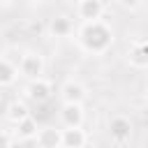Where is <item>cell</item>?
I'll return each instance as SVG.
<instances>
[{
	"label": "cell",
	"mask_w": 148,
	"mask_h": 148,
	"mask_svg": "<svg viewBox=\"0 0 148 148\" xmlns=\"http://www.w3.org/2000/svg\"><path fill=\"white\" fill-rule=\"evenodd\" d=\"M88 141L81 127H65L62 130V148H83Z\"/></svg>",
	"instance_id": "cell-11"
},
{
	"label": "cell",
	"mask_w": 148,
	"mask_h": 148,
	"mask_svg": "<svg viewBox=\"0 0 148 148\" xmlns=\"http://www.w3.org/2000/svg\"><path fill=\"white\" fill-rule=\"evenodd\" d=\"M120 5H123V7H127V9H134V7L139 5V0H120Z\"/></svg>",
	"instance_id": "cell-15"
},
{
	"label": "cell",
	"mask_w": 148,
	"mask_h": 148,
	"mask_svg": "<svg viewBox=\"0 0 148 148\" xmlns=\"http://www.w3.org/2000/svg\"><path fill=\"white\" fill-rule=\"evenodd\" d=\"M79 39H81V46L86 51H90V53H104L113 44V30L102 18L99 21H88L79 30Z\"/></svg>",
	"instance_id": "cell-1"
},
{
	"label": "cell",
	"mask_w": 148,
	"mask_h": 148,
	"mask_svg": "<svg viewBox=\"0 0 148 148\" xmlns=\"http://www.w3.org/2000/svg\"><path fill=\"white\" fill-rule=\"evenodd\" d=\"M60 95H62V102L65 104H81L86 99V88L81 83H76V81H67L62 86Z\"/></svg>",
	"instance_id": "cell-8"
},
{
	"label": "cell",
	"mask_w": 148,
	"mask_h": 148,
	"mask_svg": "<svg viewBox=\"0 0 148 148\" xmlns=\"http://www.w3.org/2000/svg\"><path fill=\"white\" fill-rule=\"evenodd\" d=\"M146 104H148V92H146Z\"/></svg>",
	"instance_id": "cell-17"
},
{
	"label": "cell",
	"mask_w": 148,
	"mask_h": 148,
	"mask_svg": "<svg viewBox=\"0 0 148 148\" xmlns=\"http://www.w3.org/2000/svg\"><path fill=\"white\" fill-rule=\"evenodd\" d=\"M16 130H14V136H16V141L21 139V141H30V139H37V134H39V125H37V118L30 113L28 118H23L21 123H16L14 125Z\"/></svg>",
	"instance_id": "cell-5"
},
{
	"label": "cell",
	"mask_w": 148,
	"mask_h": 148,
	"mask_svg": "<svg viewBox=\"0 0 148 148\" xmlns=\"http://www.w3.org/2000/svg\"><path fill=\"white\" fill-rule=\"evenodd\" d=\"M2 2H9V0H2Z\"/></svg>",
	"instance_id": "cell-18"
},
{
	"label": "cell",
	"mask_w": 148,
	"mask_h": 148,
	"mask_svg": "<svg viewBox=\"0 0 148 148\" xmlns=\"http://www.w3.org/2000/svg\"><path fill=\"white\" fill-rule=\"evenodd\" d=\"M104 14V5L102 0H83L79 5V16L88 23V21H99Z\"/></svg>",
	"instance_id": "cell-9"
},
{
	"label": "cell",
	"mask_w": 148,
	"mask_h": 148,
	"mask_svg": "<svg viewBox=\"0 0 148 148\" xmlns=\"http://www.w3.org/2000/svg\"><path fill=\"white\" fill-rule=\"evenodd\" d=\"M127 58L134 67H146L148 65V39H136L132 49L127 51Z\"/></svg>",
	"instance_id": "cell-10"
},
{
	"label": "cell",
	"mask_w": 148,
	"mask_h": 148,
	"mask_svg": "<svg viewBox=\"0 0 148 148\" xmlns=\"http://www.w3.org/2000/svg\"><path fill=\"white\" fill-rule=\"evenodd\" d=\"M69 2H74V5H81V2H83V0H69Z\"/></svg>",
	"instance_id": "cell-16"
},
{
	"label": "cell",
	"mask_w": 148,
	"mask_h": 148,
	"mask_svg": "<svg viewBox=\"0 0 148 148\" xmlns=\"http://www.w3.org/2000/svg\"><path fill=\"white\" fill-rule=\"evenodd\" d=\"M18 69H21L23 76H28L30 81H35V79H39L42 72H44V60H42L39 53H25V56H21V60H18Z\"/></svg>",
	"instance_id": "cell-3"
},
{
	"label": "cell",
	"mask_w": 148,
	"mask_h": 148,
	"mask_svg": "<svg viewBox=\"0 0 148 148\" xmlns=\"http://www.w3.org/2000/svg\"><path fill=\"white\" fill-rule=\"evenodd\" d=\"M18 74H21L18 62H12L9 58H5L2 65H0V86H2V88H9V86L18 79Z\"/></svg>",
	"instance_id": "cell-12"
},
{
	"label": "cell",
	"mask_w": 148,
	"mask_h": 148,
	"mask_svg": "<svg viewBox=\"0 0 148 148\" xmlns=\"http://www.w3.org/2000/svg\"><path fill=\"white\" fill-rule=\"evenodd\" d=\"M109 134H111L113 141L123 143V141H127L130 134H132V123H130L125 116H116V118H111V123H109Z\"/></svg>",
	"instance_id": "cell-6"
},
{
	"label": "cell",
	"mask_w": 148,
	"mask_h": 148,
	"mask_svg": "<svg viewBox=\"0 0 148 148\" xmlns=\"http://www.w3.org/2000/svg\"><path fill=\"white\" fill-rule=\"evenodd\" d=\"M37 146L39 148H62V130L58 127H39V134H37Z\"/></svg>",
	"instance_id": "cell-4"
},
{
	"label": "cell",
	"mask_w": 148,
	"mask_h": 148,
	"mask_svg": "<svg viewBox=\"0 0 148 148\" xmlns=\"http://www.w3.org/2000/svg\"><path fill=\"white\" fill-rule=\"evenodd\" d=\"M25 95H28L32 102H37V104H44V102H49L51 95H53V83L46 81L44 76H39V79H35V81L28 83Z\"/></svg>",
	"instance_id": "cell-2"
},
{
	"label": "cell",
	"mask_w": 148,
	"mask_h": 148,
	"mask_svg": "<svg viewBox=\"0 0 148 148\" xmlns=\"http://www.w3.org/2000/svg\"><path fill=\"white\" fill-rule=\"evenodd\" d=\"M72 32V21L67 16H56L51 21V35L53 37H69Z\"/></svg>",
	"instance_id": "cell-13"
},
{
	"label": "cell",
	"mask_w": 148,
	"mask_h": 148,
	"mask_svg": "<svg viewBox=\"0 0 148 148\" xmlns=\"http://www.w3.org/2000/svg\"><path fill=\"white\" fill-rule=\"evenodd\" d=\"M60 120H62V127H81V123H83L81 104H62Z\"/></svg>",
	"instance_id": "cell-7"
},
{
	"label": "cell",
	"mask_w": 148,
	"mask_h": 148,
	"mask_svg": "<svg viewBox=\"0 0 148 148\" xmlns=\"http://www.w3.org/2000/svg\"><path fill=\"white\" fill-rule=\"evenodd\" d=\"M28 116H30V111H28V106H25L23 102H12V104L7 106V120H12L14 125L21 123V120L28 118Z\"/></svg>",
	"instance_id": "cell-14"
}]
</instances>
